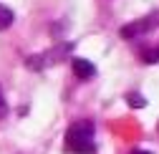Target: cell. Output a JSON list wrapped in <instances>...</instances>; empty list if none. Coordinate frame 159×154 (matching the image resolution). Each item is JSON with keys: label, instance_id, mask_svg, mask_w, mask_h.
I'll list each match as a JSON object with an SVG mask.
<instances>
[{"label": "cell", "instance_id": "cell-2", "mask_svg": "<svg viewBox=\"0 0 159 154\" xmlns=\"http://www.w3.org/2000/svg\"><path fill=\"white\" fill-rule=\"evenodd\" d=\"M159 25V10H152L147 18H139V20L129 23V25H121V30H119V35L121 38H134L136 33H149Z\"/></svg>", "mask_w": 159, "mask_h": 154}, {"label": "cell", "instance_id": "cell-3", "mask_svg": "<svg viewBox=\"0 0 159 154\" xmlns=\"http://www.w3.org/2000/svg\"><path fill=\"white\" fill-rule=\"evenodd\" d=\"M71 68H73V73L78 76V79H84V81H91L93 76H96V66L91 61H86V58H73L71 61Z\"/></svg>", "mask_w": 159, "mask_h": 154}, {"label": "cell", "instance_id": "cell-5", "mask_svg": "<svg viewBox=\"0 0 159 154\" xmlns=\"http://www.w3.org/2000/svg\"><path fill=\"white\" fill-rule=\"evenodd\" d=\"M129 104L134 109H142V106H147V99H142V96H136V93H129Z\"/></svg>", "mask_w": 159, "mask_h": 154}, {"label": "cell", "instance_id": "cell-8", "mask_svg": "<svg viewBox=\"0 0 159 154\" xmlns=\"http://www.w3.org/2000/svg\"><path fill=\"white\" fill-rule=\"evenodd\" d=\"M129 154H152V152H147V149H134V152H129Z\"/></svg>", "mask_w": 159, "mask_h": 154}, {"label": "cell", "instance_id": "cell-6", "mask_svg": "<svg viewBox=\"0 0 159 154\" xmlns=\"http://www.w3.org/2000/svg\"><path fill=\"white\" fill-rule=\"evenodd\" d=\"M5 114H8V101L3 96V88H0V119H5Z\"/></svg>", "mask_w": 159, "mask_h": 154}, {"label": "cell", "instance_id": "cell-4", "mask_svg": "<svg viewBox=\"0 0 159 154\" xmlns=\"http://www.w3.org/2000/svg\"><path fill=\"white\" fill-rule=\"evenodd\" d=\"M13 10L8 8V5H0V30H8L10 25H13Z\"/></svg>", "mask_w": 159, "mask_h": 154}, {"label": "cell", "instance_id": "cell-1", "mask_svg": "<svg viewBox=\"0 0 159 154\" xmlns=\"http://www.w3.org/2000/svg\"><path fill=\"white\" fill-rule=\"evenodd\" d=\"M66 152L68 154H93L96 142H93V124L91 121H76L66 131Z\"/></svg>", "mask_w": 159, "mask_h": 154}, {"label": "cell", "instance_id": "cell-7", "mask_svg": "<svg viewBox=\"0 0 159 154\" xmlns=\"http://www.w3.org/2000/svg\"><path fill=\"white\" fill-rule=\"evenodd\" d=\"M142 58H144V61H149V63H154V61H159V48H154L152 53H144Z\"/></svg>", "mask_w": 159, "mask_h": 154}]
</instances>
